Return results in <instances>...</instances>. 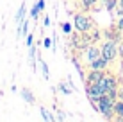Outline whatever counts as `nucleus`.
I'll list each match as a JSON object with an SVG mask.
<instances>
[{"label": "nucleus", "mask_w": 123, "mask_h": 122, "mask_svg": "<svg viewBox=\"0 0 123 122\" xmlns=\"http://www.w3.org/2000/svg\"><path fill=\"white\" fill-rule=\"evenodd\" d=\"M118 54H120V52H118V45H116L114 40H105L104 45L100 47V56L105 57L109 63H112L114 59H116Z\"/></svg>", "instance_id": "f03ea898"}, {"label": "nucleus", "mask_w": 123, "mask_h": 122, "mask_svg": "<svg viewBox=\"0 0 123 122\" xmlns=\"http://www.w3.org/2000/svg\"><path fill=\"white\" fill-rule=\"evenodd\" d=\"M52 43H54V40H50V38H45L43 40V45L46 49H52Z\"/></svg>", "instance_id": "6ab92c4d"}, {"label": "nucleus", "mask_w": 123, "mask_h": 122, "mask_svg": "<svg viewBox=\"0 0 123 122\" xmlns=\"http://www.w3.org/2000/svg\"><path fill=\"white\" fill-rule=\"evenodd\" d=\"M39 111H41V117H43L46 122H54V120H55V115H52V111H48L46 108L41 106V110H39Z\"/></svg>", "instance_id": "9b49d317"}, {"label": "nucleus", "mask_w": 123, "mask_h": 122, "mask_svg": "<svg viewBox=\"0 0 123 122\" xmlns=\"http://www.w3.org/2000/svg\"><path fill=\"white\" fill-rule=\"evenodd\" d=\"M20 93H22V99H25L29 104H34V93L29 90V88H22V90H20Z\"/></svg>", "instance_id": "1a4fd4ad"}, {"label": "nucleus", "mask_w": 123, "mask_h": 122, "mask_svg": "<svg viewBox=\"0 0 123 122\" xmlns=\"http://www.w3.org/2000/svg\"><path fill=\"white\" fill-rule=\"evenodd\" d=\"M61 27H62V32H64V34H71V32H73V29H75L73 23H70V22H64Z\"/></svg>", "instance_id": "4468645a"}, {"label": "nucleus", "mask_w": 123, "mask_h": 122, "mask_svg": "<svg viewBox=\"0 0 123 122\" xmlns=\"http://www.w3.org/2000/svg\"><path fill=\"white\" fill-rule=\"evenodd\" d=\"M100 2H104V4H105V2H107V0H100Z\"/></svg>", "instance_id": "a878e982"}, {"label": "nucleus", "mask_w": 123, "mask_h": 122, "mask_svg": "<svg viewBox=\"0 0 123 122\" xmlns=\"http://www.w3.org/2000/svg\"><path fill=\"white\" fill-rule=\"evenodd\" d=\"M59 88H61V92H62V93H66V95H70V93H71V88H68L64 83H61V85H59Z\"/></svg>", "instance_id": "a211bd4d"}, {"label": "nucleus", "mask_w": 123, "mask_h": 122, "mask_svg": "<svg viewBox=\"0 0 123 122\" xmlns=\"http://www.w3.org/2000/svg\"><path fill=\"white\" fill-rule=\"evenodd\" d=\"M98 56H100V49L98 47H95V45L87 47V50H86V59H87V63H91L93 59H96Z\"/></svg>", "instance_id": "0eeeda50"}, {"label": "nucleus", "mask_w": 123, "mask_h": 122, "mask_svg": "<svg viewBox=\"0 0 123 122\" xmlns=\"http://www.w3.org/2000/svg\"><path fill=\"white\" fill-rule=\"evenodd\" d=\"M116 14L118 16H123V0H118V6H116Z\"/></svg>", "instance_id": "f3484780"}, {"label": "nucleus", "mask_w": 123, "mask_h": 122, "mask_svg": "<svg viewBox=\"0 0 123 122\" xmlns=\"http://www.w3.org/2000/svg\"><path fill=\"white\" fill-rule=\"evenodd\" d=\"M25 40H27V41H25V43H27V47H31V45H32V40H34V34H32V32H29Z\"/></svg>", "instance_id": "aec40b11"}, {"label": "nucleus", "mask_w": 123, "mask_h": 122, "mask_svg": "<svg viewBox=\"0 0 123 122\" xmlns=\"http://www.w3.org/2000/svg\"><path fill=\"white\" fill-rule=\"evenodd\" d=\"M105 75V72L104 70H91L89 74L86 75V86H89V85H96V83H100L102 81V77Z\"/></svg>", "instance_id": "39448f33"}, {"label": "nucleus", "mask_w": 123, "mask_h": 122, "mask_svg": "<svg viewBox=\"0 0 123 122\" xmlns=\"http://www.w3.org/2000/svg\"><path fill=\"white\" fill-rule=\"evenodd\" d=\"M116 6H118V0H107V2L104 4V7H105L109 13H112L114 9H116Z\"/></svg>", "instance_id": "ddd939ff"}, {"label": "nucleus", "mask_w": 123, "mask_h": 122, "mask_svg": "<svg viewBox=\"0 0 123 122\" xmlns=\"http://www.w3.org/2000/svg\"><path fill=\"white\" fill-rule=\"evenodd\" d=\"M118 52H120V56L123 57V41H121V43H120V47H118Z\"/></svg>", "instance_id": "b1692460"}, {"label": "nucleus", "mask_w": 123, "mask_h": 122, "mask_svg": "<svg viewBox=\"0 0 123 122\" xmlns=\"http://www.w3.org/2000/svg\"><path fill=\"white\" fill-rule=\"evenodd\" d=\"M118 31H123V16H118Z\"/></svg>", "instance_id": "412c9836"}, {"label": "nucleus", "mask_w": 123, "mask_h": 122, "mask_svg": "<svg viewBox=\"0 0 123 122\" xmlns=\"http://www.w3.org/2000/svg\"><path fill=\"white\" fill-rule=\"evenodd\" d=\"M100 86L104 88L105 93H109V92H112V90H118V79L114 77V75L105 74L104 77H102V81H100Z\"/></svg>", "instance_id": "20e7f679"}, {"label": "nucleus", "mask_w": 123, "mask_h": 122, "mask_svg": "<svg viewBox=\"0 0 123 122\" xmlns=\"http://www.w3.org/2000/svg\"><path fill=\"white\" fill-rule=\"evenodd\" d=\"M107 65H109V61L105 59V57L98 56L96 59H93V61L89 63V68H91V70H105V68H107Z\"/></svg>", "instance_id": "423d86ee"}, {"label": "nucleus", "mask_w": 123, "mask_h": 122, "mask_svg": "<svg viewBox=\"0 0 123 122\" xmlns=\"http://www.w3.org/2000/svg\"><path fill=\"white\" fill-rule=\"evenodd\" d=\"M114 102H116V99H112L109 93H105V95H102V97L96 100V108H98V111L105 117V119H112V115H114Z\"/></svg>", "instance_id": "f257e3e1"}, {"label": "nucleus", "mask_w": 123, "mask_h": 122, "mask_svg": "<svg viewBox=\"0 0 123 122\" xmlns=\"http://www.w3.org/2000/svg\"><path fill=\"white\" fill-rule=\"evenodd\" d=\"M43 25H45V27H48V25H50V16H45V20H43Z\"/></svg>", "instance_id": "4be33fe9"}, {"label": "nucleus", "mask_w": 123, "mask_h": 122, "mask_svg": "<svg viewBox=\"0 0 123 122\" xmlns=\"http://www.w3.org/2000/svg\"><path fill=\"white\" fill-rule=\"evenodd\" d=\"M39 66H41V74H43V77L48 81V79H50V70H48V65H46V61L41 59V57H39Z\"/></svg>", "instance_id": "9d476101"}, {"label": "nucleus", "mask_w": 123, "mask_h": 122, "mask_svg": "<svg viewBox=\"0 0 123 122\" xmlns=\"http://www.w3.org/2000/svg\"><path fill=\"white\" fill-rule=\"evenodd\" d=\"M73 27H75V31L80 32V34H86V32H89V29L93 27V23H91L89 16L82 14V13H77L75 18H73Z\"/></svg>", "instance_id": "7ed1b4c3"}, {"label": "nucleus", "mask_w": 123, "mask_h": 122, "mask_svg": "<svg viewBox=\"0 0 123 122\" xmlns=\"http://www.w3.org/2000/svg\"><path fill=\"white\" fill-rule=\"evenodd\" d=\"M57 113H59V115H57L59 120H66V115H62V111H57Z\"/></svg>", "instance_id": "5701e85b"}, {"label": "nucleus", "mask_w": 123, "mask_h": 122, "mask_svg": "<svg viewBox=\"0 0 123 122\" xmlns=\"http://www.w3.org/2000/svg\"><path fill=\"white\" fill-rule=\"evenodd\" d=\"M96 2H98V0H80V6H82L84 9H91Z\"/></svg>", "instance_id": "2eb2a0df"}, {"label": "nucleus", "mask_w": 123, "mask_h": 122, "mask_svg": "<svg viewBox=\"0 0 123 122\" xmlns=\"http://www.w3.org/2000/svg\"><path fill=\"white\" fill-rule=\"evenodd\" d=\"M114 115H116V120L123 122V100L121 99H116V102H114Z\"/></svg>", "instance_id": "6e6552de"}, {"label": "nucleus", "mask_w": 123, "mask_h": 122, "mask_svg": "<svg viewBox=\"0 0 123 122\" xmlns=\"http://www.w3.org/2000/svg\"><path fill=\"white\" fill-rule=\"evenodd\" d=\"M39 7H37V4H34V6H32V9H31V14H29V16H31V18L32 20H36L37 18V16H39Z\"/></svg>", "instance_id": "dca6fc26"}, {"label": "nucleus", "mask_w": 123, "mask_h": 122, "mask_svg": "<svg viewBox=\"0 0 123 122\" xmlns=\"http://www.w3.org/2000/svg\"><path fill=\"white\" fill-rule=\"evenodd\" d=\"M23 18H25V2H22V6H20V9H18V14H16V23H22L23 22Z\"/></svg>", "instance_id": "f8f14e48"}, {"label": "nucleus", "mask_w": 123, "mask_h": 122, "mask_svg": "<svg viewBox=\"0 0 123 122\" xmlns=\"http://www.w3.org/2000/svg\"><path fill=\"white\" fill-rule=\"evenodd\" d=\"M118 99L123 100V88H120V90H118Z\"/></svg>", "instance_id": "393cba45"}]
</instances>
